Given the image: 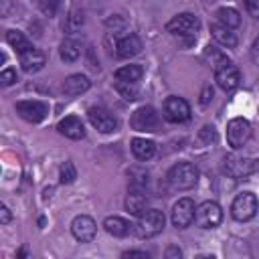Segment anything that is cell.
Masks as SVG:
<instances>
[{
    "label": "cell",
    "instance_id": "6da1fadb",
    "mask_svg": "<svg viewBox=\"0 0 259 259\" xmlns=\"http://www.w3.org/2000/svg\"><path fill=\"white\" fill-rule=\"evenodd\" d=\"M168 182L174 190H188L198 182V170L190 162H178L170 168Z\"/></svg>",
    "mask_w": 259,
    "mask_h": 259
},
{
    "label": "cell",
    "instance_id": "7a4b0ae2",
    "mask_svg": "<svg viewBox=\"0 0 259 259\" xmlns=\"http://www.w3.org/2000/svg\"><path fill=\"white\" fill-rule=\"evenodd\" d=\"M162 229H164V214H162V210L148 208L142 214H138V223H136L138 237L150 239V237H156Z\"/></svg>",
    "mask_w": 259,
    "mask_h": 259
},
{
    "label": "cell",
    "instance_id": "3957f363",
    "mask_svg": "<svg viewBox=\"0 0 259 259\" xmlns=\"http://www.w3.org/2000/svg\"><path fill=\"white\" fill-rule=\"evenodd\" d=\"M257 208H259V200L253 192H239L231 204V214L237 219V221H251L255 214H257Z\"/></svg>",
    "mask_w": 259,
    "mask_h": 259
},
{
    "label": "cell",
    "instance_id": "277c9868",
    "mask_svg": "<svg viewBox=\"0 0 259 259\" xmlns=\"http://www.w3.org/2000/svg\"><path fill=\"white\" fill-rule=\"evenodd\" d=\"M251 138V123L245 117H233L227 123V142L233 150L243 148Z\"/></svg>",
    "mask_w": 259,
    "mask_h": 259
},
{
    "label": "cell",
    "instance_id": "5b68a950",
    "mask_svg": "<svg viewBox=\"0 0 259 259\" xmlns=\"http://www.w3.org/2000/svg\"><path fill=\"white\" fill-rule=\"evenodd\" d=\"M225 172L233 178H247L255 172H259V158H237L227 156L225 158Z\"/></svg>",
    "mask_w": 259,
    "mask_h": 259
},
{
    "label": "cell",
    "instance_id": "8992f818",
    "mask_svg": "<svg viewBox=\"0 0 259 259\" xmlns=\"http://www.w3.org/2000/svg\"><path fill=\"white\" fill-rule=\"evenodd\" d=\"M194 219H196L198 227H202V229H214V227H219L221 221H223V208H221V204L214 202V200H204V202L196 208Z\"/></svg>",
    "mask_w": 259,
    "mask_h": 259
},
{
    "label": "cell",
    "instance_id": "52a82bcc",
    "mask_svg": "<svg viewBox=\"0 0 259 259\" xmlns=\"http://www.w3.org/2000/svg\"><path fill=\"white\" fill-rule=\"evenodd\" d=\"M200 28V20L190 14V12H182V14H176L168 24H166V30L172 32V34H186V36H196Z\"/></svg>",
    "mask_w": 259,
    "mask_h": 259
},
{
    "label": "cell",
    "instance_id": "ba28073f",
    "mask_svg": "<svg viewBox=\"0 0 259 259\" xmlns=\"http://www.w3.org/2000/svg\"><path fill=\"white\" fill-rule=\"evenodd\" d=\"M164 117L172 123H182V121H188L190 119V105L186 99L182 97H176V95H170L166 101H164Z\"/></svg>",
    "mask_w": 259,
    "mask_h": 259
},
{
    "label": "cell",
    "instance_id": "9c48e42d",
    "mask_svg": "<svg viewBox=\"0 0 259 259\" xmlns=\"http://www.w3.org/2000/svg\"><path fill=\"white\" fill-rule=\"evenodd\" d=\"M214 81H217V85H219L223 91L229 93V91L237 89V85H239V81H241V73H239V69H237L231 61H227V63L214 67Z\"/></svg>",
    "mask_w": 259,
    "mask_h": 259
},
{
    "label": "cell",
    "instance_id": "30bf717a",
    "mask_svg": "<svg viewBox=\"0 0 259 259\" xmlns=\"http://www.w3.org/2000/svg\"><path fill=\"white\" fill-rule=\"evenodd\" d=\"M87 117L91 121V125L101 132V134H111L117 130V119L113 113H109L105 107H89Z\"/></svg>",
    "mask_w": 259,
    "mask_h": 259
},
{
    "label": "cell",
    "instance_id": "8fae6325",
    "mask_svg": "<svg viewBox=\"0 0 259 259\" xmlns=\"http://www.w3.org/2000/svg\"><path fill=\"white\" fill-rule=\"evenodd\" d=\"M14 107H16V113H18L22 119L30 121V123H38V121H42V119L47 117V113H49V107H47L42 101H36V99L18 101Z\"/></svg>",
    "mask_w": 259,
    "mask_h": 259
},
{
    "label": "cell",
    "instance_id": "7c38bea8",
    "mask_svg": "<svg viewBox=\"0 0 259 259\" xmlns=\"http://www.w3.org/2000/svg\"><path fill=\"white\" fill-rule=\"evenodd\" d=\"M194 214H196V208H194V202L192 198H180L174 206H172V225L176 229H186L192 221H194Z\"/></svg>",
    "mask_w": 259,
    "mask_h": 259
},
{
    "label": "cell",
    "instance_id": "4fadbf2b",
    "mask_svg": "<svg viewBox=\"0 0 259 259\" xmlns=\"http://www.w3.org/2000/svg\"><path fill=\"white\" fill-rule=\"evenodd\" d=\"M71 233L79 243H91L95 239V235H97V225H95V221L91 217L79 214L71 223Z\"/></svg>",
    "mask_w": 259,
    "mask_h": 259
},
{
    "label": "cell",
    "instance_id": "5bb4252c",
    "mask_svg": "<svg viewBox=\"0 0 259 259\" xmlns=\"http://www.w3.org/2000/svg\"><path fill=\"white\" fill-rule=\"evenodd\" d=\"M130 123L136 132H154V127L158 125V113L152 105H144L134 111Z\"/></svg>",
    "mask_w": 259,
    "mask_h": 259
},
{
    "label": "cell",
    "instance_id": "9a60e30c",
    "mask_svg": "<svg viewBox=\"0 0 259 259\" xmlns=\"http://www.w3.org/2000/svg\"><path fill=\"white\" fill-rule=\"evenodd\" d=\"M146 186H136V184H130V190H127V196H125V208L130 214H142L146 210V204H148V196H146Z\"/></svg>",
    "mask_w": 259,
    "mask_h": 259
},
{
    "label": "cell",
    "instance_id": "2e32d148",
    "mask_svg": "<svg viewBox=\"0 0 259 259\" xmlns=\"http://www.w3.org/2000/svg\"><path fill=\"white\" fill-rule=\"evenodd\" d=\"M20 65H22V69L26 73H36L47 65V55L32 47V49L20 53Z\"/></svg>",
    "mask_w": 259,
    "mask_h": 259
},
{
    "label": "cell",
    "instance_id": "e0dca14e",
    "mask_svg": "<svg viewBox=\"0 0 259 259\" xmlns=\"http://www.w3.org/2000/svg\"><path fill=\"white\" fill-rule=\"evenodd\" d=\"M57 130H59L65 138H69V140H81V138L85 136L83 121H81L77 115H67V117H63V119L59 121Z\"/></svg>",
    "mask_w": 259,
    "mask_h": 259
},
{
    "label": "cell",
    "instance_id": "ac0fdd59",
    "mask_svg": "<svg viewBox=\"0 0 259 259\" xmlns=\"http://www.w3.org/2000/svg\"><path fill=\"white\" fill-rule=\"evenodd\" d=\"M117 57L119 59H130V57H136L138 53H142V40L138 34H127L123 38L117 40Z\"/></svg>",
    "mask_w": 259,
    "mask_h": 259
},
{
    "label": "cell",
    "instance_id": "d6986e66",
    "mask_svg": "<svg viewBox=\"0 0 259 259\" xmlns=\"http://www.w3.org/2000/svg\"><path fill=\"white\" fill-rule=\"evenodd\" d=\"M89 87H91L89 77H85V75H81V73L69 75V77L63 81V91H65L67 95H81V93H85Z\"/></svg>",
    "mask_w": 259,
    "mask_h": 259
},
{
    "label": "cell",
    "instance_id": "ffe728a7",
    "mask_svg": "<svg viewBox=\"0 0 259 259\" xmlns=\"http://www.w3.org/2000/svg\"><path fill=\"white\" fill-rule=\"evenodd\" d=\"M210 34H212V38H214L219 45H223V47H227V49H235V47H237V36L231 32L229 26H225V24H221V22L210 24Z\"/></svg>",
    "mask_w": 259,
    "mask_h": 259
},
{
    "label": "cell",
    "instance_id": "44dd1931",
    "mask_svg": "<svg viewBox=\"0 0 259 259\" xmlns=\"http://www.w3.org/2000/svg\"><path fill=\"white\" fill-rule=\"evenodd\" d=\"M132 154L138 160L146 162L156 154V144L152 140H146V138H134L132 140Z\"/></svg>",
    "mask_w": 259,
    "mask_h": 259
},
{
    "label": "cell",
    "instance_id": "7402d4cb",
    "mask_svg": "<svg viewBox=\"0 0 259 259\" xmlns=\"http://www.w3.org/2000/svg\"><path fill=\"white\" fill-rule=\"evenodd\" d=\"M142 75H144L142 65H123L113 73L115 81H127V83H138Z\"/></svg>",
    "mask_w": 259,
    "mask_h": 259
},
{
    "label": "cell",
    "instance_id": "603a6c76",
    "mask_svg": "<svg viewBox=\"0 0 259 259\" xmlns=\"http://www.w3.org/2000/svg\"><path fill=\"white\" fill-rule=\"evenodd\" d=\"M103 227L113 237H125L130 233V223L125 219H121V217H107L103 221Z\"/></svg>",
    "mask_w": 259,
    "mask_h": 259
},
{
    "label": "cell",
    "instance_id": "cb8c5ba5",
    "mask_svg": "<svg viewBox=\"0 0 259 259\" xmlns=\"http://www.w3.org/2000/svg\"><path fill=\"white\" fill-rule=\"evenodd\" d=\"M59 55H61V59H63L65 63H73V61H77L79 55H81V45H79L77 40L67 38V40L61 42V47H59Z\"/></svg>",
    "mask_w": 259,
    "mask_h": 259
},
{
    "label": "cell",
    "instance_id": "d4e9b609",
    "mask_svg": "<svg viewBox=\"0 0 259 259\" xmlns=\"http://www.w3.org/2000/svg\"><path fill=\"white\" fill-rule=\"evenodd\" d=\"M217 16H219L221 24H225V26H229V28H237V26L241 24V14H239L235 8H231V6L219 8V10H217Z\"/></svg>",
    "mask_w": 259,
    "mask_h": 259
},
{
    "label": "cell",
    "instance_id": "484cf974",
    "mask_svg": "<svg viewBox=\"0 0 259 259\" xmlns=\"http://www.w3.org/2000/svg\"><path fill=\"white\" fill-rule=\"evenodd\" d=\"M6 42H8L12 49H16L18 55L24 53V51H28V49H32L30 40H28L20 30H8V32H6Z\"/></svg>",
    "mask_w": 259,
    "mask_h": 259
},
{
    "label": "cell",
    "instance_id": "4316f807",
    "mask_svg": "<svg viewBox=\"0 0 259 259\" xmlns=\"http://www.w3.org/2000/svg\"><path fill=\"white\" fill-rule=\"evenodd\" d=\"M83 26V12L79 10V8H73V10H69V16H67V20H65V30L67 32H77L79 28Z\"/></svg>",
    "mask_w": 259,
    "mask_h": 259
},
{
    "label": "cell",
    "instance_id": "83f0119b",
    "mask_svg": "<svg viewBox=\"0 0 259 259\" xmlns=\"http://www.w3.org/2000/svg\"><path fill=\"white\" fill-rule=\"evenodd\" d=\"M115 89H117V93H119L123 99H127V101H134V99L138 97V85H136V83L117 81V83H115Z\"/></svg>",
    "mask_w": 259,
    "mask_h": 259
},
{
    "label": "cell",
    "instance_id": "f1b7e54d",
    "mask_svg": "<svg viewBox=\"0 0 259 259\" xmlns=\"http://www.w3.org/2000/svg\"><path fill=\"white\" fill-rule=\"evenodd\" d=\"M59 178H61V182H63V184H71V182L77 178V170H75V164H73L71 160H67V162H63V164H61Z\"/></svg>",
    "mask_w": 259,
    "mask_h": 259
},
{
    "label": "cell",
    "instance_id": "f546056e",
    "mask_svg": "<svg viewBox=\"0 0 259 259\" xmlns=\"http://www.w3.org/2000/svg\"><path fill=\"white\" fill-rule=\"evenodd\" d=\"M130 176V184H136V186H146L148 184V172L142 170V168H132L127 172Z\"/></svg>",
    "mask_w": 259,
    "mask_h": 259
},
{
    "label": "cell",
    "instance_id": "4dcf8cb0",
    "mask_svg": "<svg viewBox=\"0 0 259 259\" xmlns=\"http://www.w3.org/2000/svg\"><path fill=\"white\" fill-rule=\"evenodd\" d=\"M59 6H61V0H38V8L47 16H55V12L59 10Z\"/></svg>",
    "mask_w": 259,
    "mask_h": 259
},
{
    "label": "cell",
    "instance_id": "1f68e13d",
    "mask_svg": "<svg viewBox=\"0 0 259 259\" xmlns=\"http://www.w3.org/2000/svg\"><path fill=\"white\" fill-rule=\"evenodd\" d=\"M0 81H2V85H4V87H8V85L16 83V81H18L16 71H14V69H4V71L0 73Z\"/></svg>",
    "mask_w": 259,
    "mask_h": 259
},
{
    "label": "cell",
    "instance_id": "d6a6232c",
    "mask_svg": "<svg viewBox=\"0 0 259 259\" xmlns=\"http://www.w3.org/2000/svg\"><path fill=\"white\" fill-rule=\"evenodd\" d=\"M200 138H202L204 142H214V140H217L214 127H212V125H204V127L200 130Z\"/></svg>",
    "mask_w": 259,
    "mask_h": 259
},
{
    "label": "cell",
    "instance_id": "836d02e7",
    "mask_svg": "<svg viewBox=\"0 0 259 259\" xmlns=\"http://www.w3.org/2000/svg\"><path fill=\"white\" fill-rule=\"evenodd\" d=\"M245 6H247V12L259 20V0H245Z\"/></svg>",
    "mask_w": 259,
    "mask_h": 259
},
{
    "label": "cell",
    "instance_id": "e575fe53",
    "mask_svg": "<svg viewBox=\"0 0 259 259\" xmlns=\"http://www.w3.org/2000/svg\"><path fill=\"white\" fill-rule=\"evenodd\" d=\"M210 99H212V89H210V85H204L202 87V95H200V103L206 105Z\"/></svg>",
    "mask_w": 259,
    "mask_h": 259
},
{
    "label": "cell",
    "instance_id": "d590c367",
    "mask_svg": "<svg viewBox=\"0 0 259 259\" xmlns=\"http://www.w3.org/2000/svg\"><path fill=\"white\" fill-rule=\"evenodd\" d=\"M10 219H12V217H10L8 206H6V204H2V206H0V223H2V225H8V223H10Z\"/></svg>",
    "mask_w": 259,
    "mask_h": 259
},
{
    "label": "cell",
    "instance_id": "8d00e7d4",
    "mask_svg": "<svg viewBox=\"0 0 259 259\" xmlns=\"http://www.w3.org/2000/svg\"><path fill=\"white\" fill-rule=\"evenodd\" d=\"M166 257H182V251H180L178 247H170V249L166 251Z\"/></svg>",
    "mask_w": 259,
    "mask_h": 259
},
{
    "label": "cell",
    "instance_id": "74e56055",
    "mask_svg": "<svg viewBox=\"0 0 259 259\" xmlns=\"http://www.w3.org/2000/svg\"><path fill=\"white\" fill-rule=\"evenodd\" d=\"M123 257H148L146 251H125Z\"/></svg>",
    "mask_w": 259,
    "mask_h": 259
},
{
    "label": "cell",
    "instance_id": "f35d334b",
    "mask_svg": "<svg viewBox=\"0 0 259 259\" xmlns=\"http://www.w3.org/2000/svg\"><path fill=\"white\" fill-rule=\"evenodd\" d=\"M208 2H214V0H208Z\"/></svg>",
    "mask_w": 259,
    "mask_h": 259
}]
</instances>
